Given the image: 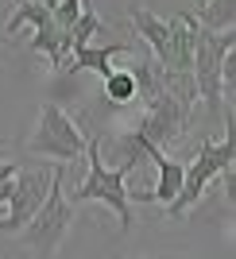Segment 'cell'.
<instances>
[{"mask_svg":"<svg viewBox=\"0 0 236 259\" xmlns=\"http://www.w3.org/2000/svg\"><path fill=\"white\" fill-rule=\"evenodd\" d=\"M62 178H66V166L58 162L39 213H35L31 221L23 225V232H20V244L27 251H35L39 259H54L58 255L66 232H70V225H74V205H70V197H66V190H62Z\"/></svg>","mask_w":236,"mask_h":259,"instance_id":"obj_4","label":"cell"},{"mask_svg":"<svg viewBox=\"0 0 236 259\" xmlns=\"http://www.w3.org/2000/svg\"><path fill=\"white\" fill-rule=\"evenodd\" d=\"M186 128H190V105L178 101L171 89H155L147 97V105H143L140 120L132 124V132L147 147H159V151H167L171 143H178L186 136Z\"/></svg>","mask_w":236,"mask_h":259,"instance_id":"obj_6","label":"cell"},{"mask_svg":"<svg viewBox=\"0 0 236 259\" xmlns=\"http://www.w3.org/2000/svg\"><path fill=\"white\" fill-rule=\"evenodd\" d=\"M151 259H186V255H178V251H167V255H151Z\"/></svg>","mask_w":236,"mask_h":259,"instance_id":"obj_16","label":"cell"},{"mask_svg":"<svg viewBox=\"0 0 236 259\" xmlns=\"http://www.w3.org/2000/svg\"><path fill=\"white\" fill-rule=\"evenodd\" d=\"M89 136L77 128V120L66 112L62 105L43 101L39 105V120H35L31 136L23 140V155L27 159H47V162H77L86 155Z\"/></svg>","mask_w":236,"mask_h":259,"instance_id":"obj_2","label":"cell"},{"mask_svg":"<svg viewBox=\"0 0 236 259\" xmlns=\"http://www.w3.org/2000/svg\"><path fill=\"white\" fill-rule=\"evenodd\" d=\"M12 8H16V12L8 16V27H4L8 35H12V31H20L23 23H27L31 31H39V27H47V23H54L43 0H12Z\"/></svg>","mask_w":236,"mask_h":259,"instance_id":"obj_11","label":"cell"},{"mask_svg":"<svg viewBox=\"0 0 236 259\" xmlns=\"http://www.w3.org/2000/svg\"><path fill=\"white\" fill-rule=\"evenodd\" d=\"M108 23L97 16V8H93V0H82V16L74 20V27H70V51L74 47H86L93 35H101Z\"/></svg>","mask_w":236,"mask_h":259,"instance_id":"obj_12","label":"cell"},{"mask_svg":"<svg viewBox=\"0 0 236 259\" xmlns=\"http://www.w3.org/2000/svg\"><path fill=\"white\" fill-rule=\"evenodd\" d=\"M101 81H105V97H108V105H128V101L140 97V85H136L132 66H128V70H112V74L101 77Z\"/></svg>","mask_w":236,"mask_h":259,"instance_id":"obj_13","label":"cell"},{"mask_svg":"<svg viewBox=\"0 0 236 259\" xmlns=\"http://www.w3.org/2000/svg\"><path fill=\"white\" fill-rule=\"evenodd\" d=\"M86 159H89V170L86 178L70 190V205H89V201H101L116 213L120 221V232L132 228V190H128V174L124 170H112L105 159H101V143L89 140L86 143Z\"/></svg>","mask_w":236,"mask_h":259,"instance_id":"obj_3","label":"cell"},{"mask_svg":"<svg viewBox=\"0 0 236 259\" xmlns=\"http://www.w3.org/2000/svg\"><path fill=\"white\" fill-rule=\"evenodd\" d=\"M143 155H147L151 162H155V190H147V194H136L132 190V201H155V205H171L174 197H178V190H182V162H174L167 151H159V147H147L143 143Z\"/></svg>","mask_w":236,"mask_h":259,"instance_id":"obj_8","label":"cell"},{"mask_svg":"<svg viewBox=\"0 0 236 259\" xmlns=\"http://www.w3.org/2000/svg\"><path fill=\"white\" fill-rule=\"evenodd\" d=\"M128 20H132V27H136V35L147 43V51L155 54V66L163 70V66H167V43H171V20H163V16L147 12L143 4H132Z\"/></svg>","mask_w":236,"mask_h":259,"instance_id":"obj_10","label":"cell"},{"mask_svg":"<svg viewBox=\"0 0 236 259\" xmlns=\"http://www.w3.org/2000/svg\"><path fill=\"white\" fill-rule=\"evenodd\" d=\"M51 178H54V166H23L12 174V197H8V217L0 221V232L4 236H20L23 225L39 213L47 190H51Z\"/></svg>","mask_w":236,"mask_h":259,"instance_id":"obj_7","label":"cell"},{"mask_svg":"<svg viewBox=\"0 0 236 259\" xmlns=\"http://www.w3.org/2000/svg\"><path fill=\"white\" fill-rule=\"evenodd\" d=\"M16 170H20V159H0V182H8Z\"/></svg>","mask_w":236,"mask_h":259,"instance_id":"obj_15","label":"cell"},{"mask_svg":"<svg viewBox=\"0 0 236 259\" xmlns=\"http://www.w3.org/2000/svg\"><path fill=\"white\" fill-rule=\"evenodd\" d=\"M198 23L205 31H221V27H232V0H209L202 12H193Z\"/></svg>","mask_w":236,"mask_h":259,"instance_id":"obj_14","label":"cell"},{"mask_svg":"<svg viewBox=\"0 0 236 259\" xmlns=\"http://www.w3.org/2000/svg\"><path fill=\"white\" fill-rule=\"evenodd\" d=\"M136 47L132 43H105V47H93V43H86V47H74V58L66 62V70L62 74H82V70H93L97 77H108L112 70H116V58H124V54H132Z\"/></svg>","mask_w":236,"mask_h":259,"instance_id":"obj_9","label":"cell"},{"mask_svg":"<svg viewBox=\"0 0 236 259\" xmlns=\"http://www.w3.org/2000/svg\"><path fill=\"white\" fill-rule=\"evenodd\" d=\"M228 170H232V136H221L217 143L205 140L202 147H198V155H193V162L182 166V190H178V197L167 205V217H174V221L186 217L205 197L209 182H213V178H225Z\"/></svg>","mask_w":236,"mask_h":259,"instance_id":"obj_5","label":"cell"},{"mask_svg":"<svg viewBox=\"0 0 236 259\" xmlns=\"http://www.w3.org/2000/svg\"><path fill=\"white\" fill-rule=\"evenodd\" d=\"M232 43L236 31H198L193 39V89L205 101L209 116L225 124V136H232V112H228V89H232Z\"/></svg>","mask_w":236,"mask_h":259,"instance_id":"obj_1","label":"cell"}]
</instances>
